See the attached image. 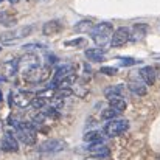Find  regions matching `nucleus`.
Instances as JSON below:
<instances>
[{"label":"nucleus","instance_id":"nucleus-12","mask_svg":"<svg viewBox=\"0 0 160 160\" xmlns=\"http://www.w3.org/2000/svg\"><path fill=\"white\" fill-rule=\"evenodd\" d=\"M148 25L146 23H135L134 27H132V30H131V38H129V41H132V42H140V41H143L145 39V36L148 34Z\"/></svg>","mask_w":160,"mask_h":160},{"label":"nucleus","instance_id":"nucleus-35","mask_svg":"<svg viewBox=\"0 0 160 160\" xmlns=\"http://www.w3.org/2000/svg\"><path fill=\"white\" fill-rule=\"evenodd\" d=\"M0 53H2V47H0Z\"/></svg>","mask_w":160,"mask_h":160},{"label":"nucleus","instance_id":"nucleus-24","mask_svg":"<svg viewBox=\"0 0 160 160\" xmlns=\"http://www.w3.org/2000/svg\"><path fill=\"white\" fill-rule=\"evenodd\" d=\"M72 92L76 95V97H79V98H84L86 95H87V87L84 86V84H79V82H75L73 84V87H72Z\"/></svg>","mask_w":160,"mask_h":160},{"label":"nucleus","instance_id":"nucleus-4","mask_svg":"<svg viewBox=\"0 0 160 160\" xmlns=\"http://www.w3.org/2000/svg\"><path fill=\"white\" fill-rule=\"evenodd\" d=\"M128 128H129V121L128 120H118V118H115V120H110V121H107L106 124H104L103 132H104V135H107V137H118L123 132H126Z\"/></svg>","mask_w":160,"mask_h":160},{"label":"nucleus","instance_id":"nucleus-21","mask_svg":"<svg viewBox=\"0 0 160 160\" xmlns=\"http://www.w3.org/2000/svg\"><path fill=\"white\" fill-rule=\"evenodd\" d=\"M109 106L112 107L113 110H117L118 113H121L124 109H126V101L123 97H118V98H112L109 100Z\"/></svg>","mask_w":160,"mask_h":160},{"label":"nucleus","instance_id":"nucleus-9","mask_svg":"<svg viewBox=\"0 0 160 160\" xmlns=\"http://www.w3.org/2000/svg\"><path fill=\"white\" fill-rule=\"evenodd\" d=\"M39 65H41V59L36 53H25L19 58V68H22V72L39 67Z\"/></svg>","mask_w":160,"mask_h":160},{"label":"nucleus","instance_id":"nucleus-28","mask_svg":"<svg viewBox=\"0 0 160 160\" xmlns=\"http://www.w3.org/2000/svg\"><path fill=\"white\" fill-rule=\"evenodd\" d=\"M65 45L67 47H84L86 45V41L84 39H72V41H67L65 42Z\"/></svg>","mask_w":160,"mask_h":160},{"label":"nucleus","instance_id":"nucleus-8","mask_svg":"<svg viewBox=\"0 0 160 160\" xmlns=\"http://www.w3.org/2000/svg\"><path fill=\"white\" fill-rule=\"evenodd\" d=\"M65 148H67V145L62 140H47L39 146V151L44 154H56V152L64 151Z\"/></svg>","mask_w":160,"mask_h":160},{"label":"nucleus","instance_id":"nucleus-11","mask_svg":"<svg viewBox=\"0 0 160 160\" xmlns=\"http://www.w3.org/2000/svg\"><path fill=\"white\" fill-rule=\"evenodd\" d=\"M72 75H76V68H75L72 64L61 65L53 75V82H52V84L54 86V89H56V84H58V82H61L62 79H65V78H68V76H72Z\"/></svg>","mask_w":160,"mask_h":160},{"label":"nucleus","instance_id":"nucleus-22","mask_svg":"<svg viewBox=\"0 0 160 160\" xmlns=\"http://www.w3.org/2000/svg\"><path fill=\"white\" fill-rule=\"evenodd\" d=\"M14 42H16V38H14V31L12 30L3 31L0 34V44L2 45H14Z\"/></svg>","mask_w":160,"mask_h":160},{"label":"nucleus","instance_id":"nucleus-14","mask_svg":"<svg viewBox=\"0 0 160 160\" xmlns=\"http://www.w3.org/2000/svg\"><path fill=\"white\" fill-rule=\"evenodd\" d=\"M89 152L93 156V157H109L110 151L104 143H95V145H90L89 146Z\"/></svg>","mask_w":160,"mask_h":160},{"label":"nucleus","instance_id":"nucleus-1","mask_svg":"<svg viewBox=\"0 0 160 160\" xmlns=\"http://www.w3.org/2000/svg\"><path fill=\"white\" fill-rule=\"evenodd\" d=\"M112 34H113V27L110 22H101L98 25H95L92 30H90V36H92V41L97 44L98 48H106L110 45V39H112Z\"/></svg>","mask_w":160,"mask_h":160},{"label":"nucleus","instance_id":"nucleus-29","mask_svg":"<svg viewBox=\"0 0 160 160\" xmlns=\"http://www.w3.org/2000/svg\"><path fill=\"white\" fill-rule=\"evenodd\" d=\"M120 59V62H121V65L123 67H131V65H134L137 61L135 59H132V58H118Z\"/></svg>","mask_w":160,"mask_h":160},{"label":"nucleus","instance_id":"nucleus-3","mask_svg":"<svg viewBox=\"0 0 160 160\" xmlns=\"http://www.w3.org/2000/svg\"><path fill=\"white\" fill-rule=\"evenodd\" d=\"M50 75H52V67L50 65H39V67H34V68H30V70L22 72L23 81L31 82V84L45 82L50 78Z\"/></svg>","mask_w":160,"mask_h":160},{"label":"nucleus","instance_id":"nucleus-23","mask_svg":"<svg viewBox=\"0 0 160 160\" xmlns=\"http://www.w3.org/2000/svg\"><path fill=\"white\" fill-rule=\"evenodd\" d=\"M14 31V38L16 39H23L27 36H30L33 33V25H27V27H22V28H16L12 30Z\"/></svg>","mask_w":160,"mask_h":160},{"label":"nucleus","instance_id":"nucleus-20","mask_svg":"<svg viewBox=\"0 0 160 160\" xmlns=\"http://www.w3.org/2000/svg\"><path fill=\"white\" fill-rule=\"evenodd\" d=\"M128 87H129V90H131L132 93L140 95V97L146 95V92H148V90H146V84H145V82H140V81H129Z\"/></svg>","mask_w":160,"mask_h":160},{"label":"nucleus","instance_id":"nucleus-5","mask_svg":"<svg viewBox=\"0 0 160 160\" xmlns=\"http://www.w3.org/2000/svg\"><path fill=\"white\" fill-rule=\"evenodd\" d=\"M34 98H36V95L33 92H27V90H17V92L11 93V103L16 104L17 107H20V109L31 106Z\"/></svg>","mask_w":160,"mask_h":160},{"label":"nucleus","instance_id":"nucleus-13","mask_svg":"<svg viewBox=\"0 0 160 160\" xmlns=\"http://www.w3.org/2000/svg\"><path fill=\"white\" fill-rule=\"evenodd\" d=\"M138 75L142 78V82H145L146 86H152L156 82V72L151 68V67H142L138 70Z\"/></svg>","mask_w":160,"mask_h":160},{"label":"nucleus","instance_id":"nucleus-10","mask_svg":"<svg viewBox=\"0 0 160 160\" xmlns=\"http://www.w3.org/2000/svg\"><path fill=\"white\" fill-rule=\"evenodd\" d=\"M0 148H2L3 152H17V151H19V140H17L16 135H12L11 132H6V134L2 137Z\"/></svg>","mask_w":160,"mask_h":160},{"label":"nucleus","instance_id":"nucleus-32","mask_svg":"<svg viewBox=\"0 0 160 160\" xmlns=\"http://www.w3.org/2000/svg\"><path fill=\"white\" fill-rule=\"evenodd\" d=\"M17 2H19V0H9V3H12V5H14V3H17Z\"/></svg>","mask_w":160,"mask_h":160},{"label":"nucleus","instance_id":"nucleus-36","mask_svg":"<svg viewBox=\"0 0 160 160\" xmlns=\"http://www.w3.org/2000/svg\"><path fill=\"white\" fill-rule=\"evenodd\" d=\"M2 2H3V0H0V3H2Z\"/></svg>","mask_w":160,"mask_h":160},{"label":"nucleus","instance_id":"nucleus-30","mask_svg":"<svg viewBox=\"0 0 160 160\" xmlns=\"http://www.w3.org/2000/svg\"><path fill=\"white\" fill-rule=\"evenodd\" d=\"M101 73L113 76V75H117V68H113V67H101Z\"/></svg>","mask_w":160,"mask_h":160},{"label":"nucleus","instance_id":"nucleus-27","mask_svg":"<svg viewBox=\"0 0 160 160\" xmlns=\"http://www.w3.org/2000/svg\"><path fill=\"white\" fill-rule=\"evenodd\" d=\"M31 106L34 107V109H38V110H42L44 107L48 106V101H47V100H44V98H39V97H36V98L33 100Z\"/></svg>","mask_w":160,"mask_h":160},{"label":"nucleus","instance_id":"nucleus-15","mask_svg":"<svg viewBox=\"0 0 160 160\" xmlns=\"http://www.w3.org/2000/svg\"><path fill=\"white\" fill-rule=\"evenodd\" d=\"M61 28H62V25H61L59 20H48V22H45L44 27H42V34H45V36H53V34L61 31Z\"/></svg>","mask_w":160,"mask_h":160},{"label":"nucleus","instance_id":"nucleus-6","mask_svg":"<svg viewBox=\"0 0 160 160\" xmlns=\"http://www.w3.org/2000/svg\"><path fill=\"white\" fill-rule=\"evenodd\" d=\"M2 76L5 79H12L19 72V59L17 58H6L0 65Z\"/></svg>","mask_w":160,"mask_h":160},{"label":"nucleus","instance_id":"nucleus-19","mask_svg":"<svg viewBox=\"0 0 160 160\" xmlns=\"http://www.w3.org/2000/svg\"><path fill=\"white\" fill-rule=\"evenodd\" d=\"M93 22L90 19H84V20H79L78 23H75L73 27V31L75 33H90V30L93 28Z\"/></svg>","mask_w":160,"mask_h":160},{"label":"nucleus","instance_id":"nucleus-18","mask_svg":"<svg viewBox=\"0 0 160 160\" xmlns=\"http://www.w3.org/2000/svg\"><path fill=\"white\" fill-rule=\"evenodd\" d=\"M84 142L86 143H90V145H95V143H103L104 142V137L100 131H89L84 134Z\"/></svg>","mask_w":160,"mask_h":160},{"label":"nucleus","instance_id":"nucleus-31","mask_svg":"<svg viewBox=\"0 0 160 160\" xmlns=\"http://www.w3.org/2000/svg\"><path fill=\"white\" fill-rule=\"evenodd\" d=\"M3 17H5V12H0V23H3Z\"/></svg>","mask_w":160,"mask_h":160},{"label":"nucleus","instance_id":"nucleus-26","mask_svg":"<svg viewBox=\"0 0 160 160\" xmlns=\"http://www.w3.org/2000/svg\"><path fill=\"white\" fill-rule=\"evenodd\" d=\"M42 48H45V45H42V44H39V42L22 45V50H27L28 53H34V50H42Z\"/></svg>","mask_w":160,"mask_h":160},{"label":"nucleus","instance_id":"nucleus-17","mask_svg":"<svg viewBox=\"0 0 160 160\" xmlns=\"http://www.w3.org/2000/svg\"><path fill=\"white\" fill-rule=\"evenodd\" d=\"M86 58L92 62H103L104 61V50L101 48H87Z\"/></svg>","mask_w":160,"mask_h":160},{"label":"nucleus","instance_id":"nucleus-16","mask_svg":"<svg viewBox=\"0 0 160 160\" xmlns=\"http://www.w3.org/2000/svg\"><path fill=\"white\" fill-rule=\"evenodd\" d=\"M123 92H124V86H121V84H118V86H109V87L104 89V95H106L107 100L123 97Z\"/></svg>","mask_w":160,"mask_h":160},{"label":"nucleus","instance_id":"nucleus-7","mask_svg":"<svg viewBox=\"0 0 160 160\" xmlns=\"http://www.w3.org/2000/svg\"><path fill=\"white\" fill-rule=\"evenodd\" d=\"M131 38V30L128 27H120L113 31L112 39H110V47H121L124 45Z\"/></svg>","mask_w":160,"mask_h":160},{"label":"nucleus","instance_id":"nucleus-33","mask_svg":"<svg viewBox=\"0 0 160 160\" xmlns=\"http://www.w3.org/2000/svg\"><path fill=\"white\" fill-rule=\"evenodd\" d=\"M2 126H3V121H2V120H0V129H2Z\"/></svg>","mask_w":160,"mask_h":160},{"label":"nucleus","instance_id":"nucleus-34","mask_svg":"<svg viewBox=\"0 0 160 160\" xmlns=\"http://www.w3.org/2000/svg\"><path fill=\"white\" fill-rule=\"evenodd\" d=\"M2 98H3V95H2V90H0V101H2Z\"/></svg>","mask_w":160,"mask_h":160},{"label":"nucleus","instance_id":"nucleus-2","mask_svg":"<svg viewBox=\"0 0 160 160\" xmlns=\"http://www.w3.org/2000/svg\"><path fill=\"white\" fill-rule=\"evenodd\" d=\"M16 138L28 146H33L38 140V132L34 124L28 121H19L16 126Z\"/></svg>","mask_w":160,"mask_h":160},{"label":"nucleus","instance_id":"nucleus-25","mask_svg":"<svg viewBox=\"0 0 160 160\" xmlns=\"http://www.w3.org/2000/svg\"><path fill=\"white\" fill-rule=\"evenodd\" d=\"M117 115H120L117 110H113L112 107H107V109H104L103 112H101V118H104V120H115L117 118Z\"/></svg>","mask_w":160,"mask_h":160}]
</instances>
